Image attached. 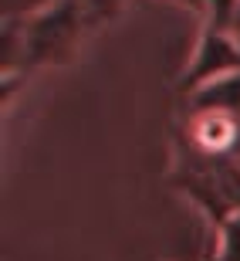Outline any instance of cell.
<instances>
[{
    "label": "cell",
    "instance_id": "obj_4",
    "mask_svg": "<svg viewBox=\"0 0 240 261\" xmlns=\"http://www.w3.org/2000/svg\"><path fill=\"white\" fill-rule=\"evenodd\" d=\"M240 139V119L233 116H220V112H200L193 116L190 126V143L203 153L213 156H233Z\"/></svg>",
    "mask_w": 240,
    "mask_h": 261
},
{
    "label": "cell",
    "instance_id": "obj_2",
    "mask_svg": "<svg viewBox=\"0 0 240 261\" xmlns=\"http://www.w3.org/2000/svg\"><path fill=\"white\" fill-rule=\"evenodd\" d=\"M85 7L81 0H58L51 7L31 14L27 20L17 24L20 34V65L41 68V65H58L75 51L81 28H85Z\"/></svg>",
    "mask_w": 240,
    "mask_h": 261
},
{
    "label": "cell",
    "instance_id": "obj_10",
    "mask_svg": "<svg viewBox=\"0 0 240 261\" xmlns=\"http://www.w3.org/2000/svg\"><path fill=\"white\" fill-rule=\"evenodd\" d=\"M233 34L240 38V10H237V20H233Z\"/></svg>",
    "mask_w": 240,
    "mask_h": 261
},
{
    "label": "cell",
    "instance_id": "obj_1",
    "mask_svg": "<svg viewBox=\"0 0 240 261\" xmlns=\"http://www.w3.org/2000/svg\"><path fill=\"white\" fill-rule=\"evenodd\" d=\"M176 184L196 200L203 211L210 214V221L220 227L240 214V160L233 156H213L203 153L190 143V153L183 149V166Z\"/></svg>",
    "mask_w": 240,
    "mask_h": 261
},
{
    "label": "cell",
    "instance_id": "obj_3",
    "mask_svg": "<svg viewBox=\"0 0 240 261\" xmlns=\"http://www.w3.org/2000/svg\"><path fill=\"white\" fill-rule=\"evenodd\" d=\"M240 71V41L237 34L230 31H217V28H206L203 24V34H200V44L193 51V61L183 75V88H200L213 78H223V75H233Z\"/></svg>",
    "mask_w": 240,
    "mask_h": 261
},
{
    "label": "cell",
    "instance_id": "obj_5",
    "mask_svg": "<svg viewBox=\"0 0 240 261\" xmlns=\"http://www.w3.org/2000/svg\"><path fill=\"white\" fill-rule=\"evenodd\" d=\"M190 112H220V116H233L240 119V71L223 78H213L206 85L190 92Z\"/></svg>",
    "mask_w": 240,
    "mask_h": 261
},
{
    "label": "cell",
    "instance_id": "obj_7",
    "mask_svg": "<svg viewBox=\"0 0 240 261\" xmlns=\"http://www.w3.org/2000/svg\"><path fill=\"white\" fill-rule=\"evenodd\" d=\"M217 231H220L217 261H240V214H233L230 221H223Z\"/></svg>",
    "mask_w": 240,
    "mask_h": 261
},
{
    "label": "cell",
    "instance_id": "obj_12",
    "mask_svg": "<svg viewBox=\"0 0 240 261\" xmlns=\"http://www.w3.org/2000/svg\"><path fill=\"white\" fill-rule=\"evenodd\" d=\"M237 41H240V38H237Z\"/></svg>",
    "mask_w": 240,
    "mask_h": 261
},
{
    "label": "cell",
    "instance_id": "obj_9",
    "mask_svg": "<svg viewBox=\"0 0 240 261\" xmlns=\"http://www.w3.org/2000/svg\"><path fill=\"white\" fill-rule=\"evenodd\" d=\"M169 4H179V7L196 10V14H203V10H206V0H169Z\"/></svg>",
    "mask_w": 240,
    "mask_h": 261
},
{
    "label": "cell",
    "instance_id": "obj_11",
    "mask_svg": "<svg viewBox=\"0 0 240 261\" xmlns=\"http://www.w3.org/2000/svg\"><path fill=\"white\" fill-rule=\"evenodd\" d=\"M233 160H240V139H237V149H233Z\"/></svg>",
    "mask_w": 240,
    "mask_h": 261
},
{
    "label": "cell",
    "instance_id": "obj_8",
    "mask_svg": "<svg viewBox=\"0 0 240 261\" xmlns=\"http://www.w3.org/2000/svg\"><path fill=\"white\" fill-rule=\"evenodd\" d=\"M81 7L92 20H112L122 7V0H81Z\"/></svg>",
    "mask_w": 240,
    "mask_h": 261
},
{
    "label": "cell",
    "instance_id": "obj_6",
    "mask_svg": "<svg viewBox=\"0 0 240 261\" xmlns=\"http://www.w3.org/2000/svg\"><path fill=\"white\" fill-rule=\"evenodd\" d=\"M240 0H206V10H203V24L217 31H230L233 34V20H237Z\"/></svg>",
    "mask_w": 240,
    "mask_h": 261
}]
</instances>
